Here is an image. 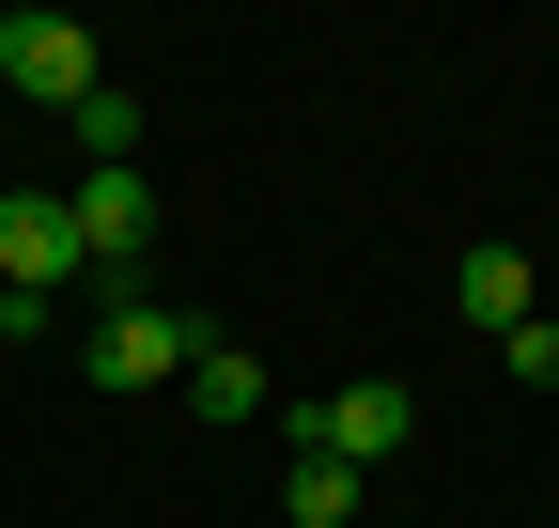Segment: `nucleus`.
Returning a JSON list of instances; mask_svg holds the SVG:
<instances>
[{"instance_id":"f257e3e1","label":"nucleus","mask_w":559,"mask_h":528,"mask_svg":"<svg viewBox=\"0 0 559 528\" xmlns=\"http://www.w3.org/2000/svg\"><path fill=\"white\" fill-rule=\"evenodd\" d=\"M202 343H218V326L171 311L156 280H140V296H109V311H94V388H187V358H202Z\"/></svg>"},{"instance_id":"f03ea898","label":"nucleus","mask_w":559,"mask_h":528,"mask_svg":"<svg viewBox=\"0 0 559 528\" xmlns=\"http://www.w3.org/2000/svg\"><path fill=\"white\" fill-rule=\"evenodd\" d=\"M404 435H419V405H404V388L389 373H358V388H326V405H296V420H280V451H342V467H404Z\"/></svg>"},{"instance_id":"7ed1b4c3","label":"nucleus","mask_w":559,"mask_h":528,"mask_svg":"<svg viewBox=\"0 0 559 528\" xmlns=\"http://www.w3.org/2000/svg\"><path fill=\"white\" fill-rule=\"evenodd\" d=\"M79 280H94V249H79V218H62V187H16V203H0V296L62 311Z\"/></svg>"},{"instance_id":"20e7f679","label":"nucleus","mask_w":559,"mask_h":528,"mask_svg":"<svg viewBox=\"0 0 559 528\" xmlns=\"http://www.w3.org/2000/svg\"><path fill=\"white\" fill-rule=\"evenodd\" d=\"M0 79H16L32 109H79V94H109V47L79 16H32V0H16V16H0Z\"/></svg>"},{"instance_id":"39448f33","label":"nucleus","mask_w":559,"mask_h":528,"mask_svg":"<svg viewBox=\"0 0 559 528\" xmlns=\"http://www.w3.org/2000/svg\"><path fill=\"white\" fill-rule=\"evenodd\" d=\"M62 218H79L94 280H109V296H140V249H156V171H79V187H62Z\"/></svg>"},{"instance_id":"423d86ee","label":"nucleus","mask_w":559,"mask_h":528,"mask_svg":"<svg viewBox=\"0 0 559 528\" xmlns=\"http://www.w3.org/2000/svg\"><path fill=\"white\" fill-rule=\"evenodd\" d=\"M451 311L481 326V343H513V326H528V249L513 233H466L451 249Z\"/></svg>"},{"instance_id":"0eeeda50","label":"nucleus","mask_w":559,"mask_h":528,"mask_svg":"<svg viewBox=\"0 0 559 528\" xmlns=\"http://www.w3.org/2000/svg\"><path fill=\"white\" fill-rule=\"evenodd\" d=\"M62 124H79V171H140V141H156V124H140V94H124V79H109V94H79Z\"/></svg>"},{"instance_id":"6e6552de","label":"nucleus","mask_w":559,"mask_h":528,"mask_svg":"<svg viewBox=\"0 0 559 528\" xmlns=\"http://www.w3.org/2000/svg\"><path fill=\"white\" fill-rule=\"evenodd\" d=\"M280 513H296V528H342V513H358V467H342V451H280Z\"/></svg>"},{"instance_id":"1a4fd4ad","label":"nucleus","mask_w":559,"mask_h":528,"mask_svg":"<svg viewBox=\"0 0 559 528\" xmlns=\"http://www.w3.org/2000/svg\"><path fill=\"white\" fill-rule=\"evenodd\" d=\"M187 405H202V420H264V358H249V343H202V358H187Z\"/></svg>"},{"instance_id":"9d476101","label":"nucleus","mask_w":559,"mask_h":528,"mask_svg":"<svg viewBox=\"0 0 559 528\" xmlns=\"http://www.w3.org/2000/svg\"><path fill=\"white\" fill-rule=\"evenodd\" d=\"M498 373H513V388H559V311H528V326H513V343H498Z\"/></svg>"},{"instance_id":"9b49d317","label":"nucleus","mask_w":559,"mask_h":528,"mask_svg":"<svg viewBox=\"0 0 559 528\" xmlns=\"http://www.w3.org/2000/svg\"><path fill=\"white\" fill-rule=\"evenodd\" d=\"M0 16H16V0H0Z\"/></svg>"}]
</instances>
